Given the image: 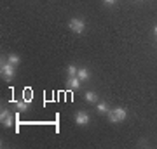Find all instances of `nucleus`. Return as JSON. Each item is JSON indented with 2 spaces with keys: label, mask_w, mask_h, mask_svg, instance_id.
<instances>
[{
  "label": "nucleus",
  "mask_w": 157,
  "mask_h": 149,
  "mask_svg": "<svg viewBox=\"0 0 157 149\" xmlns=\"http://www.w3.org/2000/svg\"><path fill=\"white\" fill-rule=\"evenodd\" d=\"M77 71H78V68H75L73 64H70V66L67 68V73H68V76H77Z\"/></svg>",
  "instance_id": "11"
},
{
  "label": "nucleus",
  "mask_w": 157,
  "mask_h": 149,
  "mask_svg": "<svg viewBox=\"0 0 157 149\" xmlns=\"http://www.w3.org/2000/svg\"><path fill=\"white\" fill-rule=\"evenodd\" d=\"M77 78L80 80V82L87 80V78H89V71H87V68H78V71H77Z\"/></svg>",
  "instance_id": "7"
},
{
  "label": "nucleus",
  "mask_w": 157,
  "mask_h": 149,
  "mask_svg": "<svg viewBox=\"0 0 157 149\" xmlns=\"http://www.w3.org/2000/svg\"><path fill=\"white\" fill-rule=\"evenodd\" d=\"M154 33H155V35H157V24H155V28H154Z\"/></svg>",
  "instance_id": "15"
},
{
  "label": "nucleus",
  "mask_w": 157,
  "mask_h": 149,
  "mask_svg": "<svg viewBox=\"0 0 157 149\" xmlns=\"http://www.w3.org/2000/svg\"><path fill=\"white\" fill-rule=\"evenodd\" d=\"M7 61L16 66V64H19V61H21V59H19V55H16V54H9V55H7Z\"/></svg>",
  "instance_id": "10"
},
{
  "label": "nucleus",
  "mask_w": 157,
  "mask_h": 149,
  "mask_svg": "<svg viewBox=\"0 0 157 149\" xmlns=\"http://www.w3.org/2000/svg\"><path fill=\"white\" fill-rule=\"evenodd\" d=\"M68 26H70V30L75 31V33H82L84 28H86V23L82 21V19H78V17H73V19H70Z\"/></svg>",
  "instance_id": "3"
},
{
  "label": "nucleus",
  "mask_w": 157,
  "mask_h": 149,
  "mask_svg": "<svg viewBox=\"0 0 157 149\" xmlns=\"http://www.w3.org/2000/svg\"><path fill=\"white\" fill-rule=\"evenodd\" d=\"M68 87L73 88V90H77L80 87V80L77 76H68Z\"/></svg>",
  "instance_id": "6"
},
{
  "label": "nucleus",
  "mask_w": 157,
  "mask_h": 149,
  "mask_svg": "<svg viewBox=\"0 0 157 149\" xmlns=\"http://www.w3.org/2000/svg\"><path fill=\"white\" fill-rule=\"evenodd\" d=\"M108 106H107V102H100V104H98V113H103V115H105V113H108Z\"/></svg>",
  "instance_id": "12"
},
{
  "label": "nucleus",
  "mask_w": 157,
  "mask_h": 149,
  "mask_svg": "<svg viewBox=\"0 0 157 149\" xmlns=\"http://www.w3.org/2000/svg\"><path fill=\"white\" fill-rule=\"evenodd\" d=\"M14 73H16V66L14 64H11L9 61L7 62L2 61V76L6 78V80H12Z\"/></svg>",
  "instance_id": "2"
},
{
  "label": "nucleus",
  "mask_w": 157,
  "mask_h": 149,
  "mask_svg": "<svg viewBox=\"0 0 157 149\" xmlns=\"http://www.w3.org/2000/svg\"><path fill=\"white\" fill-rule=\"evenodd\" d=\"M108 120L112 123L124 122V120H126V109H124V108H115V109L108 111Z\"/></svg>",
  "instance_id": "1"
},
{
  "label": "nucleus",
  "mask_w": 157,
  "mask_h": 149,
  "mask_svg": "<svg viewBox=\"0 0 157 149\" xmlns=\"http://www.w3.org/2000/svg\"><path fill=\"white\" fill-rule=\"evenodd\" d=\"M16 108H17V111L19 113H23V111H26L28 109V102L23 99V101H16Z\"/></svg>",
  "instance_id": "8"
},
{
  "label": "nucleus",
  "mask_w": 157,
  "mask_h": 149,
  "mask_svg": "<svg viewBox=\"0 0 157 149\" xmlns=\"http://www.w3.org/2000/svg\"><path fill=\"white\" fill-rule=\"evenodd\" d=\"M0 122H2V125L4 127H11L12 125V115L9 109H2V113H0Z\"/></svg>",
  "instance_id": "4"
},
{
  "label": "nucleus",
  "mask_w": 157,
  "mask_h": 149,
  "mask_svg": "<svg viewBox=\"0 0 157 149\" xmlns=\"http://www.w3.org/2000/svg\"><path fill=\"white\" fill-rule=\"evenodd\" d=\"M84 99L87 101V102H96V101H98V95H96L94 92H86Z\"/></svg>",
  "instance_id": "9"
},
{
  "label": "nucleus",
  "mask_w": 157,
  "mask_h": 149,
  "mask_svg": "<svg viewBox=\"0 0 157 149\" xmlns=\"http://www.w3.org/2000/svg\"><path fill=\"white\" fill-rule=\"evenodd\" d=\"M23 99H25V101H26V102L30 104V102L33 101V92H30L28 88H26V90H25V97H23Z\"/></svg>",
  "instance_id": "13"
},
{
  "label": "nucleus",
  "mask_w": 157,
  "mask_h": 149,
  "mask_svg": "<svg viewBox=\"0 0 157 149\" xmlns=\"http://www.w3.org/2000/svg\"><path fill=\"white\" fill-rule=\"evenodd\" d=\"M75 123L77 125H87L89 123V115L84 113V111H78L77 116H75Z\"/></svg>",
  "instance_id": "5"
},
{
  "label": "nucleus",
  "mask_w": 157,
  "mask_h": 149,
  "mask_svg": "<svg viewBox=\"0 0 157 149\" xmlns=\"http://www.w3.org/2000/svg\"><path fill=\"white\" fill-rule=\"evenodd\" d=\"M103 2H105V4H108V5H113V4H115L117 0H103Z\"/></svg>",
  "instance_id": "14"
}]
</instances>
